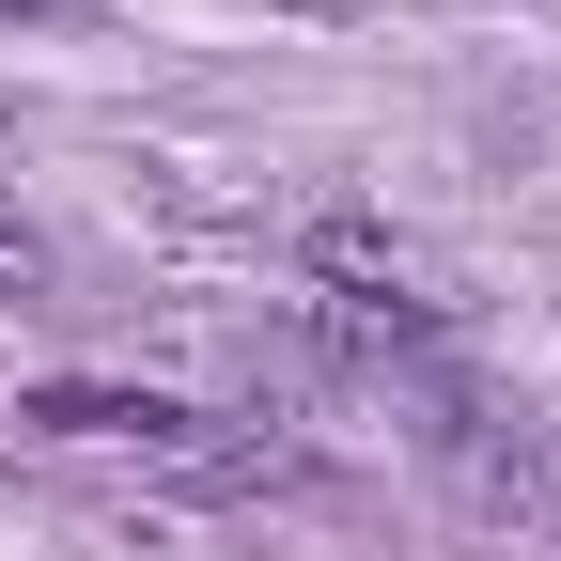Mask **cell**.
Returning a JSON list of instances; mask_svg holds the SVG:
<instances>
[{
	"label": "cell",
	"mask_w": 561,
	"mask_h": 561,
	"mask_svg": "<svg viewBox=\"0 0 561 561\" xmlns=\"http://www.w3.org/2000/svg\"><path fill=\"white\" fill-rule=\"evenodd\" d=\"M312 297L359 328V343H437V328H453L437 265H421L405 234H375V219H328V234H312Z\"/></svg>",
	"instance_id": "1"
},
{
	"label": "cell",
	"mask_w": 561,
	"mask_h": 561,
	"mask_svg": "<svg viewBox=\"0 0 561 561\" xmlns=\"http://www.w3.org/2000/svg\"><path fill=\"white\" fill-rule=\"evenodd\" d=\"M32 421L79 437V453H140V468H250V437H219V421L172 405V390H94V375H62V390H32Z\"/></svg>",
	"instance_id": "2"
},
{
	"label": "cell",
	"mask_w": 561,
	"mask_h": 561,
	"mask_svg": "<svg viewBox=\"0 0 561 561\" xmlns=\"http://www.w3.org/2000/svg\"><path fill=\"white\" fill-rule=\"evenodd\" d=\"M32 280H47V234L16 219V187H0V297H32Z\"/></svg>",
	"instance_id": "3"
},
{
	"label": "cell",
	"mask_w": 561,
	"mask_h": 561,
	"mask_svg": "<svg viewBox=\"0 0 561 561\" xmlns=\"http://www.w3.org/2000/svg\"><path fill=\"white\" fill-rule=\"evenodd\" d=\"M62 16H94V0H0V32H62Z\"/></svg>",
	"instance_id": "4"
}]
</instances>
